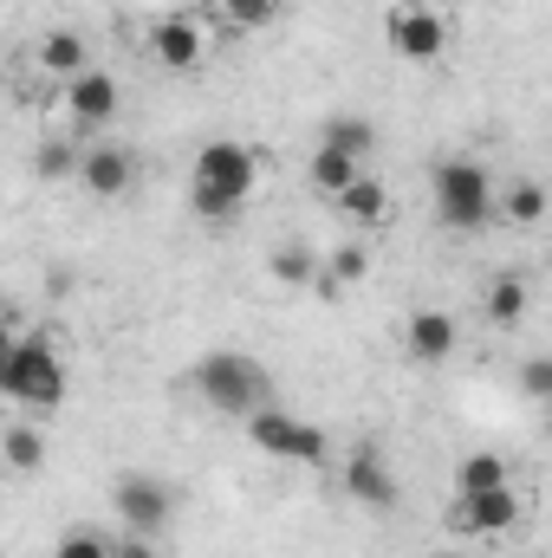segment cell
<instances>
[{
  "label": "cell",
  "instance_id": "6da1fadb",
  "mask_svg": "<svg viewBox=\"0 0 552 558\" xmlns=\"http://www.w3.org/2000/svg\"><path fill=\"white\" fill-rule=\"evenodd\" d=\"M261 169H267V156L254 149V143H235V137H215L195 149V189H189V202H195V215L202 221H228V215H241V202L261 189Z\"/></svg>",
  "mask_w": 552,
  "mask_h": 558
},
{
  "label": "cell",
  "instance_id": "7a4b0ae2",
  "mask_svg": "<svg viewBox=\"0 0 552 558\" xmlns=\"http://www.w3.org/2000/svg\"><path fill=\"white\" fill-rule=\"evenodd\" d=\"M189 384H195V397L208 403V410H221V416H261V410H274L267 397H274V377H267V364H254L248 351H208L195 371H189Z\"/></svg>",
  "mask_w": 552,
  "mask_h": 558
},
{
  "label": "cell",
  "instance_id": "3957f363",
  "mask_svg": "<svg viewBox=\"0 0 552 558\" xmlns=\"http://www.w3.org/2000/svg\"><path fill=\"white\" fill-rule=\"evenodd\" d=\"M0 390L20 403V410H59L65 403V364L52 351L46 331H20L0 357Z\"/></svg>",
  "mask_w": 552,
  "mask_h": 558
},
{
  "label": "cell",
  "instance_id": "277c9868",
  "mask_svg": "<svg viewBox=\"0 0 552 558\" xmlns=\"http://www.w3.org/2000/svg\"><path fill=\"white\" fill-rule=\"evenodd\" d=\"M429 182H435V215H442V228H455V234H481V228L494 221V182H488L481 162L448 156V162H435Z\"/></svg>",
  "mask_w": 552,
  "mask_h": 558
},
{
  "label": "cell",
  "instance_id": "5b68a950",
  "mask_svg": "<svg viewBox=\"0 0 552 558\" xmlns=\"http://www.w3.org/2000/svg\"><path fill=\"white\" fill-rule=\"evenodd\" d=\"M384 39H391L397 59H410V65H435V59L448 52V20H442L429 0H397L391 20H384Z\"/></svg>",
  "mask_w": 552,
  "mask_h": 558
},
{
  "label": "cell",
  "instance_id": "8992f818",
  "mask_svg": "<svg viewBox=\"0 0 552 558\" xmlns=\"http://www.w3.org/2000/svg\"><path fill=\"white\" fill-rule=\"evenodd\" d=\"M111 507H118V526L124 533H149V539H163V526L176 520V494L156 474H118Z\"/></svg>",
  "mask_w": 552,
  "mask_h": 558
},
{
  "label": "cell",
  "instance_id": "52a82bcc",
  "mask_svg": "<svg viewBox=\"0 0 552 558\" xmlns=\"http://www.w3.org/2000/svg\"><path fill=\"white\" fill-rule=\"evenodd\" d=\"M248 441H254L261 454H274V461H299V468H319V461H325V435H319L312 422L286 416V410L248 416Z\"/></svg>",
  "mask_w": 552,
  "mask_h": 558
},
{
  "label": "cell",
  "instance_id": "ba28073f",
  "mask_svg": "<svg viewBox=\"0 0 552 558\" xmlns=\"http://www.w3.org/2000/svg\"><path fill=\"white\" fill-rule=\"evenodd\" d=\"M345 494H351L358 507H377V513L397 507V474H391L377 435H358V441H351V454H345Z\"/></svg>",
  "mask_w": 552,
  "mask_h": 558
},
{
  "label": "cell",
  "instance_id": "9c48e42d",
  "mask_svg": "<svg viewBox=\"0 0 552 558\" xmlns=\"http://www.w3.org/2000/svg\"><path fill=\"white\" fill-rule=\"evenodd\" d=\"M527 520V494L520 487H494V494H455V513L448 526L468 533V539H488V533H514Z\"/></svg>",
  "mask_w": 552,
  "mask_h": 558
},
{
  "label": "cell",
  "instance_id": "30bf717a",
  "mask_svg": "<svg viewBox=\"0 0 552 558\" xmlns=\"http://www.w3.org/2000/svg\"><path fill=\"white\" fill-rule=\"evenodd\" d=\"M149 59H156L163 72H195V65L208 59L202 20H195V13H163V20L149 26Z\"/></svg>",
  "mask_w": 552,
  "mask_h": 558
},
{
  "label": "cell",
  "instance_id": "8fae6325",
  "mask_svg": "<svg viewBox=\"0 0 552 558\" xmlns=\"http://www.w3.org/2000/svg\"><path fill=\"white\" fill-rule=\"evenodd\" d=\"M118 105H124V92H118V78H111V72H79V78L65 85V118H72L79 131L111 124V118H118Z\"/></svg>",
  "mask_w": 552,
  "mask_h": 558
},
{
  "label": "cell",
  "instance_id": "7c38bea8",
  "mask_svg": "<svg viewBox=\"0 0 552 558\" xmlns=\"http://www.w3.org/2000/svg\"><path fill=\"white\" fill-rule=\"evenodd\" d=\"M79 182H85L98 202H118V195L137 182V156H131V149H118V143H92V149H85V162H79Z\"/></svg>",
  "mask_w": 552,
  "mask_h": 558
},
{
  "label": "cell",
  "instance_id": "4fadbf2b",
  "mask_svg": "<svg viewBox=\"0 0 552 558\" xmlns=\"http://www.w3.org/2000/svg\"><path fill=\"white\" fill-rule=\"evenodd\" d=\"M455 344H461V325H455L448 312H410V325H404V351H410L416 364H448Z\"/></svg>",
  "mask_w": 552,
  "mask_h": 558
},
{
  "label": "cell",
  "instance_id": "5bb4252c",
  "mask_svg": "<svg viewBox=\"0 0 552 558\" xmlns=\"http://www.w3.org/2000/svg\"><path fill=\"white\" fill-rule=\"evenodd\" d=\"M332 208H338L351 228H384V221H391V189H384L377 175H358V182H351Z\"/></svg>",
  "mask_w": 552,
  "mask_h": 558
},
{
  "label": "cell",
  "instance_id": "9a60e30c",
  "mask_svg": "<svg viewBox=\"0 0 552 558\" xmlns=\"http://www.w3.org/2000/svg\"><path fill=\"white\" fill-rule=\"evenodd\" d=\"M39 65H46L59 85H72L79 72H92V52H85V39H79L72 26H52V33L39 39Z\"/></svg>",
  "mask_w": 552,
  "mask_h": 558
},
{
  "label": "cell",
  "instance_id": "2e32d148",
  "mask_svg": "<svg viewBox=\"0 0 552 558\" xmlns=\"http://www.w3.org/2000/svg\"><path fill=\"white\" fill-rule=\"evenodd\" d=\"M305 175H312V189H319L325 202H338V195L364 175V162H358V156H345V149H332V143H319V149H312V162H305Z\"/></svg>",
  "mask_w": 552,
  "mask_h": 558
},
{
  "label": "cell",
  "instance_id": "e0dca14e",
  "mask_svg": "<svg viewBox=\"0 0 552 558\" xmlns=\"http://www.w3.org/2000/svg\"><path fill=\"white\" fill-rule=\"evenodd\" d=\"M46 454H52V441H46L33 422L0 428V461H7V474H39V468H46Z\"/></svg>",
  "mask_w": 552,
  "mask_h": 558
},
{
  "label": "cell",
  "instance_id": "ac0fdd59",
  "mask_svg": "<svg viewBox=\"0 0 552 558\" xmlns=\"http://www.w3.org/2000/svg\"><path fill=\"white\" fill-rule=\"evenodd\" d=\"M481 312H488L494 325H520V318H527V279L520 274H494L488 279V292H481Z\"/></svg>",
  "mask_w": 552,
  "mask_h": 558
},
{
  "label": "cell",
  "instance_id": "d6986e66",
  "mask_svg": "<svg viewBox=\"0 0 552 558\" xmlns=\"http://www.w3.org/2000/svg\"><path fill=\"white\" fill-rule=\"evenodd\" d=\"M494 487H514L501 454L481 448V454H461V461H455V494H494Z\"/></svg>",
  "mask_w": 552,
  "mask_h": 558
},
{
  "label": "cell",
  "instance_id": "ffe728a7",
  "mask_svg": "<svg viewBox=\"0 0 552 558\" xmlns=\"http://www.w3.org/2000/svg\"><path fill=\"white\" fill-rule=\"evenodd\" d=\"M547 208H552V202H547V189H540L533 175H520V182L501 195V215H507L514 228H540V221H547Z\"/></svg>",
  "mask_w": 552,
  "mask_h": 558
},
{
  "label": "cell",
  "instance_id": "44dd1931",
  "mask_svg": "<svg viewBox=\"0 0 552 558\" xmlns=\"http://www.w3.org/2000/svg\"><path fill=\"white\" fill-rule=\"evenodd\" d=\"M319 143H332V149H345V156L364 162V156L377 149V124H371V118H325V137Z\"/></svg>",
  "mask_w": 552,
  "mask_h": 558
},
{
  "label": "cell",
  "instance_id": "7402d4cb",
  "mask_svg": "<svg viewBox=\"0 0 552 558\" xmlns=\"http://www.w3.org/2000/svg\"><path fill=\"white\" fill-rule=\"evenodd\" d=\"M286 7H292V0H215V13H221L228 26H274Z\"/></svg>",
  "mask_w": 552,
  "mask_h": 558
},
{
  "label": "cell",
  "instance_id": "603a6c76",
  "mask_svg": "<svg viewBox=\"0 0 552 558\" xmlns=\"http://www.w3.org/2000/svg\"><path fill=\"white\" fill-rule=\"evenodd\" d=\"M364 274H371V247H358V241H351V247H338V254L325 260V274H319V279L338 292V286H358Z\"/></svg>",
  "mask_w": 552,
  "mask_h": 558
},
{
  "label": "cell",
  "instance_id": "cb8c5ba5",
  "mask_svg": "<svg viewBox=\"0 0 552 558\" xmlns=\"http://www.w3.org/2000/svg\"><path fill=\"white\" fill-rule=\"evenodd\" d=\"M79 162H85V149H72V143H39V156H33V169H39L46 182H72Z\"/></svg>",
  "mask_w": 552,
  "mask_h": 558
},
{
  "label": "cell",
  "instance_id": "d4e9b609",
  "mask_svg": "<svg viewBox=\"0 0 552 558\" xmlns=\"http://www.w3.org/2000/svg\"><path fill=\"white\" fill-rule=\"evenodd\" d=\"M267 274H274L279 286H312V279H319V267H312V254H305V247H274Z\"/></svg>",
  "mask_w": 552,
  "mask_h": 558
},
{
  "label": "cell",
  "instance_id": "484cf974",
  "mask_svg": "<svg viewBox=\"0 0 552 558\" xmlns=\"http://www.w3.org/2000/svg\"><path fill=\"white\" fill-rule=\"evenodd\" d=\"M52 558H118V546H111L105 533H92V526H72V533L52 546Z\"/></svg>",
  "mask_w": 552,
  "mask_h": 558
},
{
  "label": "cell",
  "instance_id": "4316f807",
  "mask_svg": "<svg viewBox=\"0 0 552 558\" xmlns=\"http://www.w3.org/2000/svg\"><path fill=\"white\" fill-rule=\"evenodd\" d=\"M520 397L552 403V351H547V357H527V364H520Z\"/></svg>",
  "mask_w": 552,
  "mask_h": 558
},
{
  "label": "cell",
  "instance_id": "83f0119b",
  "mask_svg": "<svg viewBox=\"0 0 552 558\" xmlns=\"http://www.w3.org/2000/svg\"><path fill=\"white\" fill-rule=\"evenodd\" d=\"M111 546H118V558H156V539L149 533H118Z\"/></svg>",
  "mask_w": 552,
  "mask_h": 558
},
{
  "label": "cell",
  "instance_id": "f1b7e54d",
  "mask_svg": "<svg viewBox=\"0 0 552 558\" xmlns=\"http://www.w3.org/2000/svg\"><path fill=\"white\" fill-rule=\"evenodd\" d=\"M547 441H552V403H547Z\"/></svg>",
  "mask_w": 552,
  "mask_h": 558
},
{
  "label": "cell",
  "instance_id": "f546056e",
  "mask_svg": "<svg viewBox=\"0 0 552 558\" xmlns=\"http://www.w3.org/2000/svg\"><path fill=\"white\" fill-rule=\"evenodd\" d=\"M448 558H461V553H448Z\"/></svg>",
  "mask_w": 552,
  "mask_h": 558
}]
</instances>
